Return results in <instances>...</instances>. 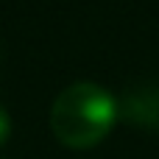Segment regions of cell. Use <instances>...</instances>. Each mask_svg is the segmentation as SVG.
Listing matches in <instances>:
<instances>
[{
	"instance_id": "cell-1",
	"label": "cell",
	"mask_w": 159,
	"mask_h": 159,
	"mask_svg": "<svg viewBox=\"0 0 159 159\" xmlns=\"http://www.w3.org/2000/svg\"><path fill=\"white\" fill-rule=\"evenodd\" d=\"M117 98L101 84L78 81L64 87L50 106V131L70 151H87L103 143L117 123Z\"/></svg>"
},
{
	"instance_id": "cell-2",
	"label": "cell",
	"mask_w": 159,
	"mask_h": 159,
	"mask_svg": "<svg viewBox=\"0 0 159 159\" xmlns=\"http://www.w3.org/2000/svg\"><path fill=\"white\" fill-rule=\"evenodd\" d=\"M117 115L129 126L159 131V84H137L117 101Z\"/></svg>"
},
{
	"instance_id": "cell-3",
	"label": "cell",
	"mask_w": 159,
	"mask_h": 159,
	"mask_svg": "<svg viewBox=\"0 0 159 159\" xmlns=\"http://www.w3.org/2000/svg\"><path fill=\"white\" fill-rule=\"evenodd\" d=\"M8 137H11V117H8V112L0 106V148L8 143Z\"/></svg>"
}]
</instances>
